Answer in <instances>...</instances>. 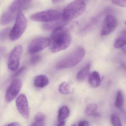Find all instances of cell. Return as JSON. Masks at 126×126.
Wrapping results in <instances>:
<instances>
[{
    "mask_svg": "<svg viewBox=\"0 0 126 126\" xmlns=\"http://www.w3.org/2000/svg\"><path fill=\"white\" fill-rule=\"evenodd\" d=\"M75 24V23H67L53 31L50 39L52 52H59L69 47L72 41L70 30Z\"/></svg>",
    "mask_w": 126,
    "mask_h": 126,
    "instance_id": "obj_1",
    "label": "cell"
},
{
    "mask_svg": "<svg viewBox=\"0 0 126 126\" xmlns=\"http://www.w3.org/2000/svg\"><path fill=\"white\" fill-rule=\"evenodd\" d=\"M85 54V49L83 48L78 47L58 62L56 65V68L58 69L62 70L73 67L81 61Z\"/></svg>",
    "mask_w": 126,
    "mask_h": 126,
    "instance_id": "obj_2",
    "label": "cell"
},
{
    "mask_svg": "<svg viewBox=\"0 0 126 126\" xmlns=\"http://www.w3.org/2000/svg\"><path fill=\"white\" fill-rule=\"evenodd\" d=\"M86 8V3L83 0H75L64 8L62 13V18L67 22L74 20L81 15Z\"/></svg>",
    "mask_w": 126,
    "mask_h": 126,
    "instance_id": "obj_3",
    "label": "cell"
},
{
    "mask_svg": "<svg viewBox=\"0 0 126 126\" xmlns=\"http://www.w3.org/2000/svg\"><path fill=\"white\" fill-rule=\"evenodd\" d=\"M26 18L23 13L20 12L18 14L14 26L10 33V39L14 41L20 38L23 34L27 27Z\"/></svg>",
    "mask_w": 126,
    "mask_h": 126,
    "instance_id": "obj_4",
    "label": "cell"
},
{
    "mask_svg": "<svg viewBox=\"0 0 126 126\" xmlns=\"http://www.w3.org/2000/svg\"><path fill=\"white\" fill-rule=\"evenodd\" d=\"M62 17V13L60 11L49 10L33 14L30 16V18L35 21L48 23L57 20Z\"/></svg>",
    "mask_w": 126,
    "mask_h": 126,
    "instance_id": "obj_5",
    "label": "cell"
},
{
    "mask_svg": "<svg viewBox=\"0 0 126 126\" xmlns=\"http://www.w3.org/2000/svg\"><path fill=\"white\" fill-rule=\"evenodd\" d=\"M23 51L22 47L20 45H18L11 52L8 62V68L11 71H15L18 68Z\"/></svg>",
    "mask_w": 126,
    "mask_h": 126,
    "instance_id": "obj_6",
    "label": "cell"
},
{
    "mask_svg": "<svg viewBox=\"0 0 126 126\" xmlns=\"http://www.w3.org/2000/svg\"><path fill=\"white\" fill-rule=\"evenodd\" d=\"M50 43V39L48 38H37L32 40L30 44L28 51L31 54L37 53L48 47Z\"/></svg>",
    "mask_w": 126,
    "mask_h": 126,
    "instance_id": "obj_7",
    "label": "cell"
},
{
    "mask_svg": "<svg viewBox=\"0 0 126 126\" xmlns=\"http://www.w3.org/2000/svg\"><path fill=\"white\" fill-rule=\"evenodd\" d=\"M22 86L21 80L16 79L12 81L6 92L5 97L6 102L10 103L17 97L20 91Z\"/></svg>",
    "mask_w": 126,
    "mask_h": 126,
    "instance_id": "obj_8",
    "label": "cell"
},
{
    "mask_svg": "<svg viewBox=\"0 0 126 126\" xmlns=\"http://www.w3.org/2000/svg\"><path fill=\"white\" fill-rule=\"evenodd\" d=\"M117 25L116 17L111 15H107L104 20L101 30V36L108 35L115 30Z\"/></svg>",
    "mask_w": 126,
    "mask_h": 126,
    "instance_id": "obj_9",
    "label": "cell"
},
{
    "mask_svg": "<svg viewBox=\"0 0 126 126\" xmlns=\"http://www.w3.org/2000/svg\"><path fill=\"white\" fill-rule=\"evenodd\" d=\"M16 105L17 109L21 115L26 119L30 116V109L27 98L24 94H20L17 98Z\"/></svg>",
    "mask_w": 126,
    "mask_h": 126,
    "instance_id": "obj_10",
    "label": "cell"
},
{
    "mask_svg": "<svg viewBox=\"0 0 126 126\" xmlns=\"http://www.w3.org/2000/svg\"><path fill=\"white\" fill-rule=\"evenodd\" d=\"M32 1V0H15L10 6L9 11L17 15L21 11L30 7Z\"/></svg>",
    "mask_w": 126,
    "mask_h": 126,
    "instance_id": "obj_11",
    "label": "cell"
},
{
    "mask_svg": "<svg viewBox=\"0 0 126 126\" xmlns=\"http://www.w3.org/2000/svg\"><path fill=\"white\" fill-rule=\"evenodd\" d=\"M68 23L61 18L59 20L51 22L45 23L43 26V28L46 30H54L57 28L63 26Z\"/></svg>",
    "mask_w": 126,
    "mask_h": 126,
    "instance_id": "obj_12",
    "label": "cell"
},
{
    "mask_svg": "<svg viewBox=\"0 0 126 126\" xmlns=\"http://www.w3.org/2000/svg\"><path fill=\"white\" fill-rule=\"evenodd\" d=\"M89 81L91 86L94 88L98 87L100 84V74L96 71L90 73L89 75Z\"/></svg>",
    "mask_w": 126,
    "mask_h": 126,
    "instance_id": "obj_13",
    "label": "cell"
},
{
    "mask_svg": "<svg viewBox=\"0 0 126 126\" xmlns=\"http://www.w3.org/2000/svg\"><path fill=\"white\" fill-rule=\"evenodd\" d=\"M49 83L48 77L44 75H39L35 78L34 84L37 88H42L46 86Z\"/></svg>",
    "mask_w": 126,
    "mask_h": 126,
    "instance_id": "obj_14",
    "label": "cell"
},
{
    "mask_svg": "<svg viewBox=\"0 0 126 126\" xmlns=\"http://www.w3.org/2000/svg\"><path fill=\"white\" fill-rule=\"evenodd\" d=\"M17 15L13 14L10 11L4 13L1 17L0 23L2 25H6L13 21Z\"/></svg>",
    "mask_w": 126,
    "mask_h": 126,
    "instance_id": "obj_15",
    "label": "cell"
},
{
    "mask_svg": "<svg viewBox=\"0 0 126 126\" xmlns=\"http://www.w3.org/2000/svg\"><path fill=\"white\" fill-rule=\"evenodd\" d=\"M126 45V30L121 32L115 41L114 46L117 49L122 48Z\"/></svg>",
    "mask_w": 126,
    "mask_h": 126,
    "instance_id": "obj_16",
    "label": "cell"
},
{
    "mask_svg": "<svg viewBox=\"0 0 126 126\" xmlns=\"http://www.w3.org/2000/svg\"><path fill=\"white\" fill-rule=\"evenodd\" d=\"M91 66V63H89L79 72L76 77L78 80L80 81H83L86 79L89 75Z\"/></svg>",
    "mask_w": 126,
    "mask_h": 126,
    "instance_id": "obj_17",
    "label": "cell"
},
{
    "mask_svg": "<svg viewBox=\"0 0 126 126\" xmlns=\"http://www.w3.org/2000/svg\"><path fill=\"white\" fill-rule=\"evenodd\" d=\"M70 114V110L66 106H64L61 107L58 111V120L59 122L63 121L67 118L69 117Z\"/></svg>",
    "mask_w": 126,
    "mask_h": 126,
    "instance_id": "obj_18",
    "label": "cell"
},
{
    "mask_svg": "<svg viewBox=\"0 0 126 126\" xmlns=\"http://www.w3.org/2000/svg\"><path fill=\"white\" fill-rule=\"evenodd\" d=\"M59 91L60 93L63 94H69L71 92V86L67 82H63L60 85Z\"/></svg>",
    "mask_w": 126,
    "mask_h": 126,
    "instance_id": "obj_19",
    "label": "cell"
},
{
    "mask_svg": "<svg viewBox=\"0 0 126 126\" xmlns=\"http://www.w3.org/2000/svg\"><path fill=\"white\" fill-rule=\"evenodd\" d=\"M123 102L124 97L123 93L121 91L119 90L117 93V95H116L115 105L117 108H121L123 106Z\"/></svg>",
    "mask_w": 126,
    "mask_h": 126,
    "instance_id": "obj_20",
    "label": "cell"
},
{
    "mask_svg": "<svg viewBox=\"0 0 126 126\" xmlns=\"http://www.w3.org/2000/svg\"><path fill=\"white\" fill-rule=\"evenodd\" d=\"M97 108V106L95 103H91L87 105L85 109V113L88 116L94 114Z\"/></svg>",
    "mask_w": 126,
    "mask_h": 126,
    "instance_id": "obj_21",
    "label": "cell"
},
{
    "mask_svg": "<svg viewBox=\"0 0 126 126\" xmlns=\"http://www.w3.org/2000/svg\"><path fill=\"white\" fill-rule=\"evenodd\" d=\"M10 28H6L0 31V41L1 42L5 41L9 36L11 31Z\"/></svg>",
    "mask_w": 126,
    "mask_h": 126,
    "instance_id": "obj_22",
    "label": "cell"
},
{
    "mask_svg": "<svg viewBox=\"0 0 126 126\" xmlns=\"http://www.w3.org/2000/svg\"><path fill=\"white\" fill-rule=\"evenodd\" d=\"M111 122L113 126H122L120 118L115 115L111 116Z\"/></svg>",
    "mask_w": 126,
    "mask_h": 126,
    "instance_id": "obj_23",
    "label": "cell"
},
{
    "mask_svg": "<svg viewBox=\"0 0 126 126\" xmlns=\"http://www.w3.org/2000/svg\"><path fill=\"white\" fill-rule=\"evenodd\" d=\"M112 2L115 5L126 7V0H112Z\"/></svg>",
    "mask_w": 126,
    "mask_h": 126,
    "instance_id": "obj_24",
    "label": "cell"
},
{
    "mask_svg": "<svg viewBox=\"0 0 126 126\" xmlns=\"http://www.w3.org/2000/svg\"><path fill=\"white\" fill-rule=\"evenodd\" d=\"M41 57L39 55H35L31 58L30 63L32 64H36L41 60Z\"/></svg>",
    "mask_w": 126,
    "mask_h": 126,
    "instance_id": "obj_25",
    "label": "cell"
},
{
    "mask_svg": "<svg viewBox=\"0 0 126 126\" xmlns=\"http://www.w3.org/2000/svg\"><path fill=\"white\" fill-rule=\"evenodd\" d=\"M29 126H45V120H35Z\"/></svg>",
    "mask_w": 126,
    "mask_h": 126,
    "instance_id": "obj_26",
    "label": "cell"
},
{
    "mask_svg": "<svg viewBox=\"0 0 126 126\" xmlns=\"http://www.w3.org/2000/svg\"><path fill=\"white\" fill-rule=\"evenodd\" d=\"M34 119L35 120H45V117L43 113L41 112H38L35 115Z\"/></svg>",
    "mask_w": 126,
    "mask_h": 126,
    "instance_id": "obj_27",
    "label": "cell"
},
{
    "mask_svg": "<svg viewBox=\"0 0 126 126\" xmlns=\"http://www.w3.org/2000/svg\"><path fill=\"white\" fill-rule=\"evenodd\" d=\"M25 70V67H23L21 68L20 69H19V70H17L16 72L14 74L13 77H16L17 76H18L20 75L21 74H22V73Z\"/></svg>",
    "mask_w": 126,
    "mask_h": 126,
    "instance_id": "obj_28",
    "label": "cell"
},
{
    "mask_svg": "<svg viewBox=\"0 0 126 126\" xmlns=\"http://www.w3.org/2000/svg\"><path fill=\"white\" fill-rule=\"evenodd\" d=\"M78 126H89V123L86 121H82L79 123Z\"/></svg>",
    "mask_w": 126,
    "mask_h": 126,
    "instance_id": "obj_29",
    "label": "cell"
},
{
    "mask_svg": "<svg viewBox=\"0 0 126 126\" xmlns=\"http://www.w3.org/2000/svg\"><path fill=\"white\" fill-rule=\"evenodd\" d=\"M5 49L3 47H0V55H4L5 54Z\"/></svg>",
    "mask_w": 126,
    "mask_h": 126,
    "instance_id": "obj_30",
    "label": "cell"
},
{
    "mask_svg": "<svg viewBox=\"0 0 126 126\" xmlns=\"http://www.w3.org/2000/svg\"><path fill=\"white\" fill-rule=\"evenodd\" d=\"M120 65L122 68L126 72V62H121L120 63Z\"/></svg>",
    "mask_w": 126,
    "mask_h": 126,
    "instance_id": "obj_31",
    "label": "cell"
},
{
    "mask_svg": "<svg viewBox=\"0 0 126 126\" xmlns=\"http://www.w3.org/2000/svg\"><path fill=\"white\" fill-rule=\"evenodd\" d=\"M7 126H21L18 123H12L9 124Z\"/></svg>",
    "mask_w": 126,
    "mask_h": 126,
    "instance_id": "obj_32",
    "label": "cell"
},
{
    "mask_svg": "<svg viewBox=\"0 0 126 126\" xmlns=\"http://www.w3.org/2000/svg\"><path fill=\"white\" fill-rule=\"evenodd\" d=\"M93 116L96 117H101V114L98 112H95L93 114Z\"/></svg>",
    "mask_w": 126,
    "mask_h": 126,
    "instance_id": "obj_33",
    "label": "cell"
},
{
    "mask_svg": "<svg viewBox=\"0 0 126 126\" xmlns=\"http://www.w3.org/2000/svg\"><path fill=\"white\" fill-rule=\"evenodd\" d=\"M63 0H52V2L54 4L58 3L63 1Z\"/></svg>",
    "mask_w": 126,
    "mask_h": 126,
    "instance_id": "obj_34",
    "label": "cell"
},
{
    "mask_svg": "<svg viewBox=\"0 0 126 126\" xmlns=\"http://www.w3.org/2000/svg\"><path fill=\"white\" fill-rule=\"evenodd\" d=\"M65 122L64 121H61V123L58 124V126H65Z\"/></svg>",
    "mask_w": 126,
    "mask_h": 126,
    "instance_id": "obj_35",
    "label": "cell"
},
{
    "mask_svg": "<svg viewBox=\"0 0 126 126\" xmlns=\"http://www.w3.org/2000/svg\"><path fill=\"white\" fill-rule=\"evenodd\" d=\"M122 49L123 52H124V54L126 55V45L124 46L122 48Z\"/></svg>",
    "mask_w": 126,
    "mask_h": 126,
    "instance_id": "obj_36",
    "label": "cell"
},
{
    "mask_svg": "<svg viewBox=\"0 0 126 126\" xmlns=\"http://www.w3.org/2000/svg\"><path fill=\"white\" fill-rule=\"evenodd\" d=\"M71 126H76L75 124H72Z\"/></svg>",
    "mask_w": 126,
    "mask_h": 126,
    "instance_id": "obj_37",
    "label": "cell"
},
{
    "mask_svg": "<svg viewBox=\"0 0 126 126\" xmlns=\"http://www.w3.org/2000/svg\"></svg>",
    "mask_w": 126,
    "mask_h": 126,
    "instance_id": "obj_38",
    "label": "cell"
}]
</instances>
